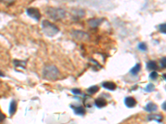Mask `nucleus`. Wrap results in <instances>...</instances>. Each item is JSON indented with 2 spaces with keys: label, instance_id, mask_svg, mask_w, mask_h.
<instances>
[{
  "label": "nucleus",
  "instance_id": "obj_1",
  "mask_svg": "<svg viewBox=\"0 0 166 124\" xmlns=\"http://www.w3.org/2000/svg\"><path fill=\"white\" fill-rule=\"evenodd\" d=\"M46 14L51 19L55 21H58L63 19L66 17V11L62 8H48L46 10Z\"/></svg>",
  "mask_w": 166,
  "mask_h": 124
},
{
  "label": "nucleus",
  "instance_id": "obj_2",
  "mask_svg": "<svg viewBox=\"0 0 166 124\" xmlns=\"http://www.w3.org/2000/svg\"><path fill=\"white\" fill-rule=\"evenodd\" d=\"M59 75H60L59 70L55 65H46L43 68V78H45L48 80H56L57 79H58Z\"/></svg>",
  "mask_w": 166,
  "mask_h": 124
},
{
  "label": "nucleus",
  "instance_id": "obj_3",
  "mask_svg": "<svg viewBox=\"0 0 166 124\" xmlns=\"http://www.w3.org/2000/svg\"><path fill=\"white\" fill-rule=\"evenodd\" d=\"M42 29L43 33L48 36H53L59 32V28L57 25L49 22L48 20H43L42 22Z\"/></svg>",
  "mask_w": 166,
  "mask_h": 124
},
{
  "label": "nucleus",
  "instance_id": "obj_4",
  "mask_svg": "<svg viewBox=\"0 0 166 124\" xmlns=\"http://www.w3.org/2000/svg\"><path fill=\"white\" fill-rule=\"evenodd\" d=\"M71 36L75 38L76 40H79V41H86L89 38V36L86 32H84L82 31L79 30H74L71 32Z\"/></svg>",
  "mask_w": 166,
  "mask_h": 124
},
{
  "label": "nucleus",
  "instance_id": "obj_5",
  "mask_svg": "<svg viewBox=\"0 0 166 124\" xmlns=\"http://www.w3.org/2000/svg\"><path fill=\"white\" fill-rule=\"evenodd\" d=\"M27 14L35 21H39L41 18V13L36 8H28L27 9Z\"/></svg>",
  "mask_w": 166,
  "mask_h": 124
},
{
  "label": "nucleus",
  "instance_id": "obj_6",
  "mask_svg": "<svg viewBox=\"0 0 166 124\" xmlns=\"http://www.w3.org/2000/svg\"><path fill=\"white\" fill-rule=\"evenodd\" d=\"M125 104L128 108H134L136 105V100L133 97H126L125 98Z\"/></svg>",
  "mask_w": 166,
  "mask_h": 124
},
{
  "label": "nucleus",
  "instance_id": "obj_7",
  "mask_svg": "<svg viewBox=\"0 0 166 124\" xmlns=\"http://www.w3.org/2000/svg\"><path fill=\"white\" fill-rule=\"evenodd\" d=\"M102 85L105 88H106L108 90H111V91H114V90L116 88V84L115 83L110 82V81L103 82L102 84Z\"/></svg>",
  "mask_w": 166,
  "mask_h": 124
},
{
  "label": "nucleus",
  "instance_id": "obj_8",
  "mask_svg": "<svg viewBox=\"0 0 166 124\" xmlns=\"http://www.w3.org/2000/svg\"><path fill=\"white\" fill-rule=\"evenodd\" d=\"M102 22H103V18H94V19H91V20L89 21V25L91 27L95 28V27L100 26Z\"/></svg>",
  "mask_w": 166,
  "mask_h": 124
},
{
  "label": "nucleus",
  "instance_id": "obj_9",
  "mask_svg": "<svg viewBox=\"0 0 166 124\" xmlns=\"http://www.w3.org/2000/svg\"><path fill=\"white\" fill-rule=\"evenodd\" d=\"M107 102L105 98H98L95 100V105L97 106V108H103L105 106H106Z\"/></svg>",
  "mask_w": 166,
  "mask_h": 124
},
{
  "label": "nucleus",
  "instance_id": "obj_10",
  "mask_svg": "<svg viewBox=\"0 0 166 124\" xmlns=\"http://www.w3.org/2000/svg\"><path fill=\"white\" fill-rule=\"evenodd\" d=\"M145 109L147 112H149V113H152V112H155V111L157 110V105L155 104L154 103H152V102H150V103H148L146 104V106L145 107Z\"/></svg>",
  "mask_w": 166,
  "mask_h": 124
},
{
  "label": "nucleus",
  "instance_id": "obj_11",
  "mask_svg": "<svg viewBox=\"0 0 166 124\" xmlns=\"http://www.w3.org/2000/svg\"><path fill=\"white\" fill-rule=\"evenodd\" d=\"M146 67H147V70H149L155 71V70L158 69V65H157V63L155 61H150L147 63Z\"/></svg>",
  "mask_w": 166,
  "mask_h": 124
},
{
  "label": "nucleus",
  "instance_id": "obj_12",
  "mask_svg": "<svg viewBox=\"0 0 166 124\" xmlns=\"http://www.w3.org/2000/svg\"><path fill=\"white\" fill-rule=\"evenodd\" d=\"M72 15L74 16L76 18H81L85 15V11L82 9H74L72 11Z\"/></svg>",
  "mask_w": 166,
  "mask_h": 124
},
{
  "label": "nucleus",
  "instance_id": "obj_13",
  "mask_svg": "<svg viewBox=\"0 0 166 124\" xmlns=\"http://www.w3.org/2000/svg\"><path fill=\"white\" fill-rule=\"evenodd\" d=\"M140 70H141V65L139 63H138V64H136L134 67L130 70V74L131 75H136L140 71Z\"/></svg>",
  "mask_w": 166,
  "mask_h": 124
},
{
  "label": "nucleus",
  "instance_id": "obj_14",
  "mask_svg": "<svg viewBox=\"0 0 166 124\" xmlns=\"http://www.w3.org/2000/svg\"><path fill=\"white\" fill-rule=\"evenodd\" d=\"M148 120L149 121L155 120V121H157L159 123H161L163 120V117L161 115H158V114H150L148 116Z\"/></svg>",
  "mask_w": 166,
  "mask_h": 124
},
{
  "label": "nucleus",
  "instance_id": "obj_15",
  "mask_svg": "<svg viewBox=\"0 0 166 124\" xmlns=\"http://www.w3.org/2000/svg\"><path fill=\"white\" fill-rule=\"evenodd\" d=\"M17 110V102L15 100H12L9 105V114L13 115Z\"/></svg>",
  "mask_w": 166,
  "mask_h": 124
},
{
  "label": "nucleus",
  "instance_id": "obj_16",
  "mask_svg": "<svg viewBox=\"0 0 166 124\" xmlns=\"http://www.w3.org/2000/svg\"><path fill=\"white\" fill-rule=\"evenodd\" d=\"M71 108L74 109L75 114H77V115H84L85 113H86V110H85V109H84L83 107H81V106H79V107H76V108H75L74 106H72V105H71Z\"/></svg>",
  "mask_w": 166,
  "mask_h": 124
},
{
  "label": "nucleus",
  "instance_id": "obj_17",
  "mask_svg": "<svg viewBox=\"0 0 166 124\" xmlns=\"http://www.w3.org/2000/svg\"><path fill=\"white\" fill-rule=\"evenodd\" d=\"M99 90V87L97 85H93V86H91L90 88H87V93L89 94H94L96 93Z\"/></svg>",
  "mask_w": 166,
  "mask_h": 124
},
{
  "label": "nucleus",
  "instance_id": "obj_18",
  "mask_svg": "<svg viewBox=\"0 0 166 124\" xmlns=\"http://www.w3.org/2000/svg\"><path fill=\"white\" fill-rule=\"evenodd\" d=\"M137 48H138V50H139L140 52H147V50H148L146 44L144 43V42H139V44H138V46H137Z\"/></svg>",
  "mask_w": 166,
  "mask_h": 124
},
{
  "label": "nucleus",
  "instance_id": "obj_19",
  "mask_svg": "<svg viewBox=\"0 0 166 124\" xmlns=\"http://www.w3.org/2000/svg\"><path fill=\"white\" fill-rule=\"evenodd\" d=\"M27 61H18V60H15L14 61V65H16L17 67H21L24 68L26 65Z\"/></svg>",
  "mask_w": 166,
  "mask_h": 124
},
{
  "label": "nucleus",
  "instance_id": "obj_20",
  "mask_svg": "<svg viewBox=\"0 0 166 124\" xmlns=\"http://www.w3.org/2000/svg\"><path fill=\"white\" fill-rule=\"evenodd\" d=\"M155 85L153 84H147V86L145 88V91H146V92H153L154 90H155Z\"/></svg>",
  "mask_w": 166,
  "mask_h": 124
},
{
  "label": "nucleus",
  "instance_id": "obj_21",
  "mask_svg": "<svg viewBox=\"0 0 166 124\" xmlns=\"http://www.w3.org/2000/svg\"><path fill=\"white\" fill-rule=\"evenodd\" d=\"M165 23H161L159 25V30L160 31L161 33H163V34H165L166 33V28H165Z\"/></svg>",
  "mask_w": 166,
  "mask_h": 124
},
{
  "label": "nucleus",
  "instance_id": "obj_22",
  "mask_svg": "<svg viewBox=\"0 0 166 124\" xmlns=\"http://www.w3.org/2000/svg\"><path fill=\"white\" fill-rule=\"evenodd\" d=\"M159 76V75H158V73L156 72V71H152V72L150 74V79H156Z\"/></svg>",
  "mask_w": 166,
  "mask_h": 124
},
{
  "label": "nucleus",
  "instance_id": "obj_23",
  "mask_svg": "<svg viewBox=\"0 0 166 124\" xmlns=\"http://www.w3.org/2000/svg\"><path fill=\"white\" fill-rule=\"evenodd\" d=\"M160 66L163 69L165 68V57H163L160 60Z\"/></svg>",
  "mask_w": 166,
  "mask_h": 124
},
{
  "label": "nucleus",
  "instance_id": "obj_24",
  "mask_svg": "<svg viewBox=\"0 0 166 124\" xmlns=\"http://www.w3.org/2000/svg\"><path fill=\"white\" fill-rule=\"evenodd\" d=\"M71 92L74 93V94H81V93L79 88H73V89H71Z\"/></svg>",
  "mask_w": 166,
  "mask_h": 124
},
{
  "label": "nucleus",
  "instance_id": "obj_25",
  "mask_svg": "<svg viewBox=\"0 0 166 124\" xmlns=\"http://www.w3.org/2000/svg\"><path fill=\"white\" fill-rule=\"evenodd\" d=\"M5 115L4 114H2L1 112H0V123H2V122H4V120L5 119Z\"/></svg>",
  "mask_w": 166,
  "mask_h": 124
},
{
  "label": "nucleus",
  "instance_id": "obj_26",
  "mask_svg": "<svg viewBox=\"0 0 166 124\" xmlns=\"http://www.w3.org/2000/svg\"><path fill=\"white\" fill-rule=\"evenodd\" d=\"M4 76H5V75L2 72V71H0V77H4Z\"/></svg>",
  "mask_w": 166,
  "mask_h": 124
},
{
  "label": "nucleus",
  "instance_id": "obj_27",
  "mask_svg": "<svg viewBox=\"0 0 166 124\" xmlns=\"http://www.w3.org/2000/svg\"><path fill=\"white\" fill-rule=\"evenodd\" d=\"M165 102H164V104H163V107H162V108H163V109H164V110H165Z\"/></svg>",
  "mask_w": 166,
  "mask_h": 124
},
{
  "label": "nucleus",
  "instance_id": "obj_28",
  "mask_svg": "<svg viewBox=\"0 0 166 124\" xmlns=\"http://www.w3.org/2000/svg\"><path fill=\"white\" fill-rule=\"evenodd\" d=\"M163 78H164V79H165V74H164V75H163Z\"/></svg>",
  "mask_w": 166,
  "mask_h": 124
}]
</instances>
